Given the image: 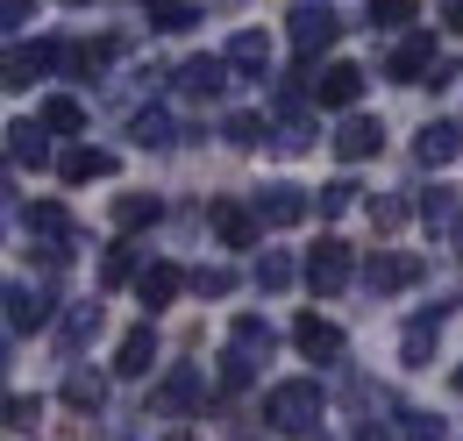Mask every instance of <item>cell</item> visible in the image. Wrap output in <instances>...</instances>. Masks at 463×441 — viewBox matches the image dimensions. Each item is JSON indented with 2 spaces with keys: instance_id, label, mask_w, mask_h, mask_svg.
Segmentation results:
<instances>
[{
  "instance_id": "cell-1",
  "label": "cell",
  "mask_w": 463,
  "mask_h": 441,
  "mask_svg": "<svg viewBox=\"0 0 463 441\" xmlns=\"http://www.w3.org/2000/svg\"><path fill=\"white\" fill-rule=\"evenodd\" d=\"M328 413V399H321V385L314 378H292V385H271V399H264V420L279 427V435H314V420Z\"/></svg>"
},
{
  "instance_id": "cell-2",
  "label": "cell",
  "mask_w": 463,
  "mask_h": 441,
  "mask_svg": "<svg viewBox=\"0 0 463 441\" xmlns=\"http://www.w3.org/2000/svg\"><path fill=\"white\" fill-rule=\"evenodd\" d=\"M292 51L299 57H321V51H335V36H343V14L328 7V0H299L292 7Z\"/></svg>"
},
{
  "instance_id": "cell-3",
  "label": "cell",
  "mask_w": 463,
  "mask_h": 441,
  "mask_svg": "<svg viewBox=\"0 0 463 441\" xmlns=\"http://www.w3.org/2000/svg\"><path fill=\"white\" fill-rule=\"evenodd\" d=\"M307 93H314V108H356L364 71H356V64H321V71L307 79Z\"/></svg>"
},
{
  "instance_id": "cell-4",
  "label": "cell",
  "mask_w": 463,
  "mask_h": 441,
  "mask_svg": "<svg viewBox=\"0 0 463 441\" xmlns=\"http://www.w3.org/2000/svg\"><path fill=\"white\" fill-rule=\"evenodd\" d=\"M229 51L222 57H185V64H178V93H185V100H214V93H222V86H229Z\"/></svg>"
},
{
  "instance_id": "cell-5",
  "label": "cell",
  "mask_w": 463,
  "mask_h": 441,
  "mask_svg": "<svg viewBox=\"0 0 463 441\" xmlns=\"http://www.w3.org/2000/svg\"><path fill=\"white\" fill-rule=\"evenodd\" d=\"M51 321V285H7V334H29V328H43Z\"/></svg>"
},
{
  "instance_id": "cell-6",
  "label": "cell",
  "mask_w": 463,
  "mask_h": 441,
  "mask_svg": "<svg viewBox=\"0 0 463 441\" xmlns=\"http://www.w3.org/2000/svg\"><path fill=\"white\" fill-rule=\"evenodd\" d=\"M29 235L43 242V257H51V264H64V257L79 249V228L64 220V207H29Z\"/></svg>"
},
{
  "instance_id": "cell-7",
  "label": "cell",
  "mask_w": 463,
  "mask_h": 441,
  "mask_svg": "<svg viewBox=\"0 0 463 441\" xmlns=\"http://www.w3.org/2000/svg\"><path fill=\"white\" fill-rule=\"evenodd\" d=\"M420 277V257H400V249H378L371 264H364V285H371V299H385V292H406Z\"/></svg>"
},
{
  "instance_id": "cell-8",
  "label": "cell",
  "mask_w": 463,
  "mask_h": 441,
  "mask_svg": "<svg viewBox=\"0 0 463 441\" xmlns=\"http://www.w3.org/2000/svg\"><path fill=\"white\" fill-rule=\"evenodd\" d=\"M307 285H314V292H343L349 285V242L321 235V249L307 257Z\"/></svg>"
},
{
  "instance_id": "cell-9",
  "label": "cell",
  "mask_w": 463,
  "mask_h": 441,
  "mask_svg": "<svg viewBox=\"0 0 463 441\" xmlns=\"http://www.w3.org/2000/svg\"><path fill=\"white\" fill-rule=\"evenodd\" d=\"M420 71H435V36H400V43H392V57H385V79L420 86Z\"/></svg>"
},
{
  "instance_id": "cell-10",
  "label": "cell",
  "mask_w": 463,
  "mask_h": 441,
  "mask_svg": "<svg viewBox=\"0 0 463 441\" xmlns=\"http://www.w3.org/2000/svg\"><path fill=\"white\" fill-rule=\"evenodd\" d=\"M257 228H264L257 207H242V200H214V235H222L229 249H257Z\"/></svg>"
},
{
  "instance_id": "cell-11",
  "label": "cell",
  "mask_w": 463,
  "mask_h": 441,
  "mask_svg": "<svg viewBox=\"0 0 463 441\" xmlns=\"http://www.w3.org/2000/svg\"><path fill=\"white\" fill-rule=\"evenodd\" d=\"M200 399H207V371H193V363H178L172 378H165V385H157V413H193V406H200Z\"/></svg>"
},
{
  "instance_id": "cell-12",
  "label": "cell",
  "mask_w": 463,
  "mask_h": 441,
  "mask_svg": "<svg viewBox=\"0 0 463 441\" xmlns=\"http://www.w3.org/2000/svg\"><path fill=\"white\" fill-rule=\"evenodd\" d=\"M185 285H193V277L178 271V264H143V271H136V299H143V306L157 314V306H172Z\"/></svg>"
},
{
  "instance_id": "cell-13",
  "label": "cell",
  "mask_w": 463,
  "mask_h": 441,
  "mask_svg": "<svg viewBox=\"0 0 463 441\" xmlns=\"http://www.w3.org/2000/svg\"><path fill=\"white\" fill-rule=\"evenodd\" d=\"M292 342H299V356H314V363H335V356H343V328L321 321V314H299Z\"/></svg>"
},
{
  "instance_id": "cell-14",
  "label": "cell",
  "mask_w": 463,
  "mask_h": 441,
  "mask_svg": "<svg viewBox=\"0 0 463 441\" xmlns=\"http://www.w3.org/2000/svg\"><path fill=\"white\" fill-rule=\"evenodd\" d=\"M307 207H314V200H307L299 185H264V192H257V214H264V228H292V220H307Z\"/></svg>"
},
{
  "instance_id": "cell-15",
  "label": "cell",
  "mask_w": 463,
  "mask_h": 441,
  "mask_svg": "<svg viewBox=\"0 0 463 441\" xmlns=\"http://www.w3.org/2000/svg\"><path fill=\"white\" fill-rule=\"evenodd\" d=\"M115 171V150H93V143H71L58 157V178L64 185H86V178H108Z\"/></svg>"
},
{
  "instance_id": "cell-16",
  "label": "cell",
  "mask_w": 463,
  "mask_h": 441,
  "mask_svg": "<svg viewBox=\"0 0 463 441\" xmlns=\"http://www.w3.org/2000/svg\"><path fill=\"white\" fill-rule=\"evenodd\" d=\"M378 143H385V128H378V121H364V114H349L343 128H335V157H343V164H364Z\"/></svg>"
},
{
  "instance_id": "cell-17",
  "label": "cell",
  "mask_w": 463,
  "mask_h": 441,
  "mask_svg": "<svg viewBox=\"0 0 463 441\" xmlns=\"http://www.w3.org/2000/svg\"><path fill=\"white\" fill-rule=\"evenodd\" d=\"M442 321H449V314L435 306V314H420V321H413V328L400 334V356L413 363V371H420V363H435V342H442Z\"/></svg>"
},
{
  "instance_id": "cell-18",
  "label": "cell",
  "mask_w": 463,
  "mask_h": 441,
  "mask_svg": "<svg viewBox=\"0 0 463 441\" xmlns=\"http://www.w3.org/2000/svg\"><path fill=\"white\" fill-rule=\"evenodd\" d=\"M457 150H463V128H457V121H428V128H420V143H413V157H420L428 171L449 164Z\"/></svg>"
},
{
  "instance_id": "cell-19",
  "label": "cell",
  "mask_w": 463,
  "mask_h": 441,
  "mask_svg": "<svg viewBox=\"0 0 463 441\" xmlns=\"http://www.w3.org/2000/svg\"><path fill=\"white\" fill-rule=\"evenodd\" d=\"M150 363H157V334H150V321H143V328H128V334H121L115 371H121V378H143Z\"/></svg>"
},
{
  "instance_id": "cell-20",
  "label": "cell",
  "mask_w": 463,
  "mask_h": 441,
  "mask_svg": "<svg viewBox=\"0 0 463 441\" xmlns=\"http://www.w3.org/2000/svg\"><path fill=\"white\" fill-rule=\"evenodd\" d=\"M43 136H51L43 121H14V128H7V157H14L22 171H29V164H43V157H51V143H43Z\"/></svg>"
},
{
  "instance_id": "cell-21",
  "label": "cell",
  "mask_w": 463,
  "mask_h": 441,
  "mask_svg": "<svg viewBox=\"0 0 463 441\" xmlns=\"http://www.w3.org/2000/svg\"><path fill=\"white\" fill-rule=\"evenodd\" d=\"M229 64H235V71H250V79H264V71H271V43H264V29L229 36Z\"/></svg>"
},
{
  "instance_id": "cell-22",
  "label": "cell",
  "mask_w": 463,
  "mask_h": 441,
  "mask_svg": "<svg viewBox=\"0 0 463 441\" xmlns=\"http://www.w3.org/2000/svg\"><path fill=\"white\" fill-rule=\"evenodd\" d=\"M100 399H108V385H100L86 363H71V378H64V406H71V413H100Z\"/></svg>"
},
{
  "instance_id": "cell-23",
  "label": "cell",
  "mask_w": 463,
  "mask_h": 441,
  "mask_svg": "<svg viewBox=\"0 0 463 441\" xmlns=\"http://www.w3.org/2000/svg\"><path fill=\"white\" fill-rule=\"evenodd\" d=\"M420 220H428V235H457V192L449 185H435V192H420Z\"/></svg>"
},
{
  "instance_id": "cell-24",
  "label": "cell",
  "mask_w": 463,
  "mask_h": 441,
  "mask_svg": "<svg viewBox=\"0 0 463 441\" xmlns=\"http://www.w3.org/2000/svg\"><path fill=\"white\" fill-rule=\"evenodd\" d=\"M128 136H136L143 150H172V143H178L172 114H157V108H143V114H136V121H128Z\"/></svg>"
},
{
  "instance_id": "cell-25",
  "label": "cell",
  "mask_w": 463,
  "mask_h": 441,
  "mask_svg": "<svg viewBox=\"0 0 463 441\" xmlns=\"http://www.w3.org/2000/svg\"><path fill=\"white\" fill-rule=\"evenodd\" d=\"M43 128H51V136H79V128H86V108H79L71 93H51V100H43Z\"/></svg>"
},
{
  "instance_id": "cell-26",
  "label": "cell",
  "mask_w": 463,
  "mask_h": 441,
  "mask_svg": "<svg viewBox=\"0 0 463 441\" xmlns=\"http://www.w3.org/2000/svg\"><path fill=\"white\" fill-rule=\"evenodd\" d=\"M157 220V192H121L115 200V228H150Z\"/></svg>"
},
{
  "instance_id": "cell-27",
  "label": "cell",
  "mask_w": 463,
  "mask_h": 441,
  "mask_svg": "<svg viewBox=\"0 0 463 441\" xmlns=\"http://www.w3.org/2000/svg\"><path fill=\"white\" fill-rule=\"evenodd\" d=\"M292 277H299V271H292L286 249H264V257H257V292H286Z\"/></svg>"
},
{
  "instance_id": "cell-28",
  "label": "cell",
  "mask_w": 463,
  "mask_h": 441,
  "mask_svg": "<svg viewBox=\"0 0 463 441\" xmlns=\"http://www.w3.org/2000/svg\"><path fill=\"white\" fill-rule=\"evenodd\" d=\"M71 79H93L100 64H108V43H64V57H58Z\"/></svg>"
},
{
  "instance_id": "cell-29",
  "label": "cell",
  "mask_w": 463,
  "mask_h": 441,
  "mask_svg": "<svg viewBox=\"0 0 463 441\" xmlns=\"http://www.w3.org/2000/svg\"><path fill=\"white\" fill-rule=\"evenodd\" d=\"M271 342H279V334H271V321H257V314H242V321H235V349L271 356Z\"/></svg>"
},
{
  "instance_id": "cell-30",
  "label": "cell",
  "mask_w": 463,
  "mask_h": 441,
  "mask_svg": "<svg viewBox=\"0 0 463 441\" xmlns=\"http://www.w3.org/2000/svg\"><path fill=\"white\" fill-rule=\"evenodd\" d=\"M420 14V0H371V29H406Z\"/></svg>"
},
{
  "instance_id": "cell-31",
  "label": "cell",
  "mask_w": 463,
  "mask_h": 441,
  "mask_svg": "<svg viewBox=\"0 0 463 441\" xmlns=\"http://www.w3.org/2000/svg\"><path fill=\"white\" fill-rule=\"evenodd\" d=\"M271 143H279L286 157H299V150L314 143V121H307V114H292V121H279V128H271Z\"/></svg>"
},
{
  "instance_id": "cell-32",
  "label": "cell",
  "mask_w": 463,
  "mask_h": 441,
  "mask_svg": "<svg viewBox=\"0 0 463 441\" xmlns=\"http://www.w3.org/2000/svg\"><path fill=\"white\" fill-rule=\"evenodd\" d=\"M314 207H321V214H349V207H356V178H328V185L314 192Z\"/></svg>"
},
{
  "instance_id": "cell-33",
  "label": "cell",
  "mask_w": 463,
  "mask_h": 441,
  "mask_svg": "<svg viewBox=\"0 0 463 441\" xmlns=\"http://www.w3.org/2000/svg\"><path fill=\"white\" fill-rule=\"evenodd\" d=\"M193 292H200V299H229V292H235V271H222V264H200V271H193Z\"/></svg>"
},
{
  "instance_id": "cell-34",
  "label": "cell",
  "mask_w": 463,
  "mask_h": 441,
  "mask_svg": "<svg viewBox=\"0 0 463 441\" xmlns=\"http://www.w3.org/2000/svg\"><path fill=\"white\" fill-rule=\"evenodd\" d=\"M250 378H257V356H250V349H235V342H229V356H222V385H229V391H242Z\"/></svg>"
},
{
  "instance_id": "cell-35",
  "label": "cell",
  "mask_w": 463,
  "mask_h": 441,
  "mask_svg": "<svg viewBox=\"0 0 463 441\" xmlns=\"http://www.w3.org/2000/svg\"><path fill=\"white\" fill-rule=\"evenodd\" d=\"M93 328H100V306H71V314H64V349L93 342Z\"/></svg>"
},
{
  "instance_id": "cell-36",
  "label": "cell",
  "mask_w": 463,
  "mask_h": 441,
  "mask_svg": "<svg viewBox=\"0 0 463 441\" xmlns=\"http://www.w3.org/2000/svg\"><path fill=\"white\" fill-rule=\"evenodd\" d=\"M121 277H136V242H115L100 264V285H121Z\"/></svg>"
},
{
  "instance_id": "cell-37",
  "label": "cell",
  "mask_w": 463,
  "mask_h": 441,
  "mask_svg": "<svg viewBox=\"0 0 463 441\" xmlns=\"http://www.w3.org/2000/svg\"><path fill=\"white\" fill-rule=\"evenodd\" d=\"M222 136H229L235 150H250V143H264V121H257V114H229V128H222Z\"/></svg>"
},
{
  "instance_id": "cell-38",
  "label": "cell",
  "mask_w": 463,
  "mask_h": 441,
  "mask_svg": "<svg viewBox=\"0 0 463 441\" xmlns=\"http://www.w3.org/2000/svg\"><path fill=\"white\" fill-rule=\"evenodd\" d=\"M150 22H157V29H165V36H178V29H193V22H200V14H193V7H185V0H178V7H157V14H150Z\"/></svg>"
},
{
  "instance_id": "cell-39",
  "label": "cell",
  "mask_w": 463,
  "mask_h": 441,
  "mask_svg": "<svg viewBox=\"0 0 463 441\" xmlns=\"http://www.w3.org/2000/svg\"><path fill=\"white\" fill-rule=\"evenodd\" d=\"M371 220H378V228H400V220H406V200L378 192V200H371Z\"/></svg>"
},
{
  "instance_id": "cell-40",
  "label": "cell",
  "mask_w": 463,
  "mask_h": 441,
  "mask_svg": "<svg viewBox=\"0 0 463 441\" xmlns=\"http://www.w3.org/2000/svg\"><path fill=\"white\" fill-rule=\"evenodd\" d=\"M29 14H36V0H0V22L7 29H29Z\"/></svg>"
},
{
  "instance_id": "cell-41",
  "label": "cell",
  "mask_w": 463,
  "mask_h": 441,
  "mask_svg": "<svg viewBox=\"0 0 463 441\" xmlns=\"http://www.w3.org/2000/svg\"><path fill=\"white\" fill-rule=\"evenodd\" d=\"M36 413H43L36 399H7V420H14V427H36Z\"/></svg>"
},
{
  "instance_id": "cell-42",
  "label": "cell",
  "mask_w": 463,
  "mask_h": 441,
  "mask_svg": "<svg viewBox=\"0 0 463 441\" xmlns=\"http://www.w3.org/2000/svg\"><path fill=\"white\" fill-rule=\"evenodd\" d=\"M413 441H442V420H413Z\"/></svg>"
},
{
  "instance_id": "cell-43",
  "label": "cell",
  "mask_w": 463,
  "mask_h": 441,
  "mask_svg": "<svg viewBox=\"0 0 463 441\" xmlns=\"http://www.w3.org/2000/svg\"><path fill=\"white\" fill-rule=\"evenodd\" d=\"M449 29H463V0H449Z\"/></svg>"
},
{
  "instance_id": "cell-44",
  "label": "cell",
  "mask_w": 463,
  "mask_h": 441,
  "mask_svg": "<svg viewBox=\"0 0 463 441\" xmlns=\"http://www.w3.org/2000/svg\"><path fill=\"white\" fill-rule=\"evenodd\" d=\"M143 7H150V14H157V7H178V0H143Z\"/></svg>"
},
{
  "instance_id": "cell-45",
  "label": "cell",
  "mask_w": 463,
  "mask_h": 441,
  "mask_svg": "<svg viewBox=\"0 0 463 441\" xmlns=\"http://www.w3.org/2000/svg\"><path fill=\"white\" fill-rule=\"evenodd\" d=\"M449 385H457V399H463V363H457V378H449Z\"/></svg>"
},
{
  "instance_id": "cell-46",
  "label": "cell",
  "mask_w": 463,
  "mask_h": 441,
  "mask_svg": "<svg viewBox=\"0 0 463 441\" xmlns=\"http://www.w3.org/2000/svg\"><path fill=\"white\" fill-rule=\"evenodd\" d=\"M457 249H463V220H457Z\"/></svg>"
},
{
  "instance_id": "cell-47",
  "label": "cell",
  "mask_w": 463,
  "mask_h": 441,
  "mask_svg": "<svg viewBox=\"0 0 463 441\" xmlns=\"http://www.w3.org/2000/svg\"><path fill=\"white\" fill-rule=\"evenodd\" d=\"M165 441H193V435H165Z\"/></svg>"
},
{
  "instance_id": "cell-48",
  "label": "cell",
  "mask_w": 463,
  "mask_h": 441,
  "mask_svg": "<svg viewBox=\"0 0 463 441\" xmlns=\"http://www.w3.org/2000/svg\"><path fill=\"white\" fill-rule=\"evenodd\" d=\"M64 7H79V0H64Z\"/></svg>"
}]
</instances>
